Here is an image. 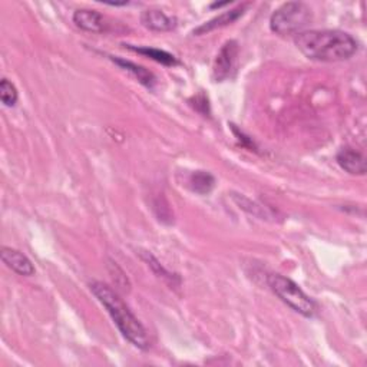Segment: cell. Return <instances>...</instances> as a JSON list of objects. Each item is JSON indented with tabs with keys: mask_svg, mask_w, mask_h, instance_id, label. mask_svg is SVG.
I'll return each mask as SVG.
<instances>
[{
	"mask_svg": "<svg viewBox=\"0 0 367 367\" xmlns=\"http://www.w3.org/2000/svg\"><path fill=\"white\" fill-rule=\"evenodd\" d=\"M234 201L239 205V208H242L244 211H247L249 214H252V215H254V217H259V218H262V219H264V218L269 217L267 211H266L262 205H259L257 202H253L252 200L246 198L244 195L235 194V195H234Z\"/></svg>",
	"mask_w": 367,
	"mask_h": 367,
	"instance_id": "cell-15",
	"label": "cell"
},
{
	"mask_svg": "<svg viewBox=\"0 0 367 367\" xmlns=\"http://www.w3.org/2000/svg\"><path fill=\"white\" fill-rule=\"evenodd\" d=\"M0 98H2V102L5 103V106H15L18 99H19V93L16 86L6 78L2 79L0 82Z\"/></svg>",
	"mask_w": 367,
	"mask_h": 367,
	"instance_id": "cell-16",
	"label": "cell"
},
{
	"mask_svg": "<svg viewBox=\"0 0 367 367\" xmlns=\"http://www.w3.org/2000/svg\"><path fill=\"white\" fill-rule=\"evenodd\" d=\"M130 49H133L134 52L137 53H141V55H145L148 58H151L153 61L161 63V65H165V66H175L178 63V61L175 59L174 55L165 52V51H161V49H155V48H148V46H144V48H134V46H130Z\"/></svg>",
	"mask_w": 367,
	"mask_h": 367,
	"instance_id": "cell-13",
	"label": "cell"
},
{
	"mask_svg": "<svg viewBox=\"0 0 367 367\" xmlns=\"http://www.w3.org/2000/svg\"><path fill=\"white\" fill-rule=\"evenodd\" d=\"M246 8H247V5H239V6L228 11V12L221 14L219 16H217V18L205 22L200 28H197L194 31V35H205V33H210L215 29H221L224 26H228V25L237 22L244 15V12H246Z\"/></svg>",
	"mask_w": 367,
	"mask_h": 367,
	"instance_id": "cell-10",
	"label": "cell"
},
{
	"mask_svg": "<svg viewBox=\"0 0 367 367\" xmlns=\"http://www.w3.org/2000/svg\"><path fill=\"white\" fill-rule=\"evenodd\" d=\"M238 52L239 48L237 41H228L221 46L212 68V78L215 82H224L225 79L231 78L232 72L235 71Z\"/></svg>",
	"mask_w": 367,
	"mask_h": 367,
	"instance_id": "cell-5",
	"label": "cell"
},
{
	"mask_svg": "<svg viewBox=\"0 0 367 367\" xmlns=\"http://www.w3.org/2000/svg\"><path fill=\"white\" fill-rule=\"evenodd\" d=\"M89 289L98 301L106 309L122 336L141 350H148L151 347V340L145 327L115 290L102 281H92Z\"/></svg>",
	"mask_w": 367,
	"mask_h": 367,
	"instance_id": "cell-2",
	"label": "cell"
},
{
	"mask_svg": "<svg viewBox=\"0 0 367 367\" xmlns=\"http://www.w3.org/2000/svg\"><path fill=\"white\" fill-rule=\"evenodd\" d=\"M141 256H143V259L145 260V263L148 264V267L155 273L157 277H160V279H162L164 281L170 283L172 287L175 286V280L180 281V279H178L175 274H171L168 270H165V269L161 266V263H160L150 252H143Z\"/></svg>",
	"mask_w": 367,
	"mask_h": 367,
	"instance_id": "cell-14",
	"label": "cell"
},
{
	"mask_svg": "<svg viewBox=\"0 0 367 367\" xmlns=\"http://www.w3.org/2000/svg\"><path fill=\"white\" fill-rule=\"evenodd\" d=\"M2 262L19 276L31 277L36 273L32 262L24 253L12 247H2Z\"/></svg>",
	"mask_w": 367,
	"mask_h": 367,
	"instance_id": "cell-7",
	"label": "cell"
},
{
	"mask_svg": "<svg viewBox=\"0 0 367 367\" xmlns=\"http://www.w3.org/2000/svg\"><path fill=\"white\" fill-rule=\"evenodd\" d=\"M269 286L273 290V293L289 307H291L296 313L311 319L317 313L316 303L300 289L299 284H296L293 280L281 276V274H270Z\"/></svg>",
	"mask_w": 367,
	"mask_h": 367,
	"instance_id": "cell-3",
	"label": "cell"
},
{
	"mask_svg": "<svg viewBox=\"0 0 367 367\" xmlns=\"http://www.w3.org/2000/svg\"><path fill=\"white\" fill-rule=\"evenodd\" d=\"M112 61H113L118 66H120L122 69H125L127 72H130V73H131L134 78H137L138 82L143 83L144 86H147V88H154L157 79H155L154 73L150 72L148 69H145L144 66L137 65V63H134V62H131V61L120 59V58H112Z\"/></svg>",
	"mask_w": 367,
	"mask_h": 367,
	"instance_id": "cell-11",
	"label": "cell"
},
{
	"mask_svg": "<svg viewBox=\"0 0 367 367\" xmlns=\"http://www.w3.org/2000/svg\"><path fill=\"white\" fill-rule=\"evenodd\" d=\"M294 43L307 59L317 62L347 61L358 49L351 35L337 29L304 31L296 36Z\"/></svg>",
	"mask_w": 367,
	"mask_h": 367,
	"instance_id": "cell-1",
	"label": "cell"
},
{
	"mask_svg": "<svg viewBox=\"0 0 367 367\" xmlns=\"http://www.w3.org/2000/svg\"><path fill=\"white\" fill-rule=\"evenodd\" d=\"M73 24L79 29L91 33H105L109 28L106 18L102 14L91 9L76 11L73 14Z\"/></svg>",
	"mask_w": 367,
	"mask_h": 367,
	"instance_id": "cell-6",
	"label": "cell"
},
{
	"mask_svg": "<svg viewBox=\"0 0 367 367\" xmlns=\"http://www.w3.org/2000/svg\"><path fill=\"white\" fill-rule=\"evenodd\" d=\"M191 190L197 194H210L215 185V178L207 171H195L190 177Z\"/></svg>",
	"mask_w": 367,
	"mask_h": 367,
	"instance_id": "cell-12",
	"label": "cell"
},
{
	"mask_svg": "<svg viewBox=\"0 0 367 367\" xmlns=\"http://www.w3.org/2000/svg\"><path fill=\"white\" fill-rule=\"evenodd\" d=\"M143 25L154 32H171L177 28L178 21L174 16H168L162 11H144L141 15Z\"/></svg>",
	"mask_w": 367,
	"mask_h": 367,
	"instance_id": "cell-8",
	"label": "cell"
},
{
	"mask_svg": "<svg viewBox=\"0 0 367 367\" xmlns=\"http://www.w3.org/2000/svg\"><path fill=\"white\" fill-rule=\"evenodd\" d=\"M337 164L346 172L351 175H364L366 174V158L361 153L353 148H343L337 153Z\"/></svg>",
	"mask_w": 367,
	"mask_h": 367,
	"instance_id": "cell-9",
	"label": "cell"
},
{
	"mask_svg": "<svg viewBox=\"0 0 367 367\" xmlns=\"http://www.w3.org/2000/svg\"><path fill=\"white\" fill-rule=\"evenodd\" d=\"M311 9L303 2H289L280 6L270 18V29L281 36L301 33L311 22Z\"/></svg>",
	"mask_w": 367,
	"mask_h": 367,
	"instance_id": "cell-4",
	"label": "cell"
}]
</instances>
